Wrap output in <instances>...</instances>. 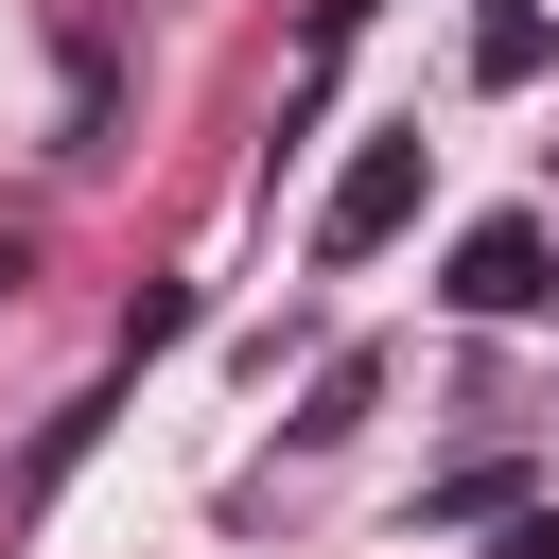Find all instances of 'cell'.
<instances>
[{"instance_id":"cell-1","label":"cell","mask_w":559,"mask_h":559,"mask_svg":"<svg viewBox=\"0 0 559 559\" xmlns=\"http://www.w3.org/2000/svg\"><path fill=\"white\" fill-rule=\"evenodd\" d=\"M419 192H437V140H367V157L314 192V262H367V245H402V227H419Z\"/></svg>"},{"instance_id":"cell-2","label":"cell","mask_w":559,"mask_h":559,"mask_svg":"<svg viewBox=\"0 0 559 559\" xmlns=\"http://www.w3.org/2000/svg\"><path fill=\"white\" fill-rule=\"evenodd\" d=\"M454 297H472V314H542V297H559V245H542V210H489V227L454 245Z\"/></svg>"},{"instance_id":"cell-3","label":"cell","mask_w":559,"mask_h":559,"mask_svg":"<svg viewBox=\"0 0 559 559\" xmlns=\"http://www.w3.org/2000/svg\"><path fill=\"white\" fill-rule=\"evenodd\" d=\"M542 70H559V17L542 0H489L472 17V87H542Z\"/></svg>"},{"instance_id":"cell-4","label":"cell","mask_w":559,"mask_h":559,"mask_svg":"<svg viewBox=\"0 0 559 559\" xmlns=\"http://www.w3.org/2000/svg\"><path fill=\"white\" fill-rule=\"evenodd\" d=\"M349 419H367V349H332V367H314V402H297V437H349Z\"/></svg>"},{"instance_id":"cell-5","label":"cell","mask_w":559,"mask_h":559,"mask_svg":"<svg viewBox=\"0 0 559 559\" xmlns=\"http://www.w3.org/2000/svg\"><path fill=\"white\" fill-rule=\"evenodd\" d=\"M507 559H559V507H507Z\"/></svg>"},{"instance_id":"cell-6","label":"cell","mask_w":559,"mask_h":559,"mask_svg":"<svg viewBox=\"0 0 559 559\" xmlns=\"http://www.w3.org/2000/svg\"><path fill=\"white\" fill-rule=\"evenodd\" d=\"M0 297H17V245H0Z\"/></svg>"}]
</instances>
